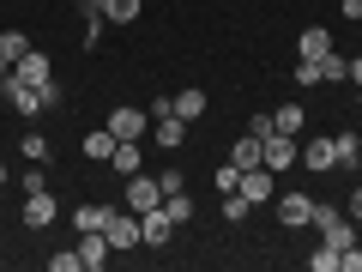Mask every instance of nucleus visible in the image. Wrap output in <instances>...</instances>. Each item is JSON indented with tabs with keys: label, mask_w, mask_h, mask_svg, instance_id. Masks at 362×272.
I'll use <instances>...</instances> for the list:
<instances>
[{
	"label": "nucleus",
	"mask_w": 362,
	"mask_h": 272,
	"mask_svg": "<svg viewBox=\"0 0 362 272\" xmlns=\"http://www.w3.org/2000/svg\"><path fill=\"white\" fill-rule=\"evenodd\" d=\"M314 230H320L326 248H350V242H356V218L338 212V206H320V200H314Z\"/></svg>",
	"instance_id": "1"
},
{
	"label": "nucleus",
	"mask_w": 362,
	"mask_h": 272,
	"mask_svg": "<svg viewBox=\"0 0 362 272\" xmlns=\"http://www.w3.org/2000/svg\"><path fill=\"white\" fill-rule=\"evenodd\" d=\"M259 164H266L272 176H284V169L302 164V145L290 140V133H266V140H259Z\"/></svg>",
	"instance_id": "2"
},
{
	"label": "nucleus",
	"mask_w": 362,
	"mask_h": 272,
	"mask_svg": "<svg viewBox=\"0 0 362 272\" xmlns=\"http://www.w3.org/2000/svg\"><path fill=\"white\" fill-rule=\"evenodd\" d=\"M103 236H109V248H115V254H127V248H139V242H145V236H139V212L115 206V212H109V224H103Z\"/></svg>",
	"instance_id": "3"
},
{
	"label": "nucleus",
	"mask_w": 362,
	"mask_h": 272,
	"mask_svg": "<svg viewBox=\"0 0 362 272\" xmlns=\"http://www.w3.org/2000/svg\"><path fill=\"white\" fill-rule=\"evenodd\" d=\"M0 97H6V109H13V115H37V109H42V91H37V85H25L18 73L0 79Z\"/></svg>",
	"instance_id": "4"
},
{
	"label": "nucleus",
	"mask_w": 362,
	"mask_h": 272,
	"mask_svg": "<svg viewBox=\"0 0 362 272\" xmlns=\"http://www.w3.org/2000/svg\"><path fill=\"white\" fill-rule=\"evenodd\" d=\"M151 206H163V181L145 176V169H133L127 176V212H151Z\"/></svg>",
	"instance_id": "5"
},
{
	"label": "nucleus",
	"mask_w": 362,
	"mask_h": 272,
	"mask_svg": "<svg viewBox=\"0 0 362 272\" xmlns=\"http://www.w3.org/2000/svg\"><path fill=\"white\" fill-rule=\"evenodd\" d=\"M115 140H145L151 133V109H109V121H103Z\"/></svg>",
	"instance_id": "6"
},
{
	"label": "nucleus",
	"mask_w": 362,
	"mask_h": 272,
	"mask_svg": "<svg viewBox=\"0 0 362 272\" xmlns=\"http://www.w3.org/2000/svg\"><path fill=\"white\" fill-rule=\"evenodd\" d=\"M54 212H61V200L49 194V188H37V194H25V230H49Z\"/></svg>",
	"instance_id": "7"
},
{
	"label": "nucleus",
	"mask_w": 362,
	"mask_h": 272,
	"mask_svg": "<svg viewBox=\"0 0 362 272\" xmlns=\"http://www.w3.org/2000/svg\"><path fill=\"white\" fill-rule=\"evenodd\" d=\"M278 224L308 230V224H314V194H278Z\"/></svg>",
	"instance_id": "8"
},
{
	"label": "nucleus",
	"mask_w": 362,
	"mask_h": 272,
	"mask_svg": "<svg viewBox=\"0 0 362 272\" xmlns=\"http://www.w3.org/2000/svg\"><path fill=\"white\" fill-rule=\"evenodd\" d=\"M235 194L247 200V206H266L272 194H278V188H272V169L259 164V169H242V181H235Z\"/></svg>",
	"instance_id": "9"
},
{
	"label": "nucleus",
	"mask_w": 362,
	"mask_h": 272,
	"mask_svg": "<svg viewBox=\"0 0 362 272\" xmlns=\"http://www.w3.org/2000/svg\"><path fill=\"white\" fill-rule=\"evenodd\" d=\"M139 236H145V248H163L169 236H175V218H169L163 206H151V212H139Z\"/></svg>",
	"instance_id": "10"
},
{
	"label": "nucleus",
	"mask_w": 362,
	"mask_h": 272,
	"mask_svg": "<svg viewBox=\"0 0 362 272\" xmlns=\"http://www.w3.org/2000/svg\"><path fill=\"white\" fill-rule=\"evenodd\" d=\"M302 169H314V176L338 169V145L326 140V133H320V140H308V145H302Z\"/></svg>",
	"instance_id": "11"
},
{
	"label": "nucleus",
	"mask_w": 362,
	"mask_h": 272,
	"mask_svg": "<svg viewBox=\"0 0 362 272\" xmlns=\"http://www.w3.org/2000/svg\"><path fill=\"white\" fill-rule=\"evenodd\" d=\"M30 49H37V42H30V37H25V30H0V79L13 73V67H18V61H25V55H30Z\"/></svg>",
	"instance_id": "12"
},
{
	"label": "nucleus",
	"mask_w": 362,
	"mask_h": 272,
	"mask_svg": "<svg viewBox=\"0 0 362 272\" xmlns=\"http://www.w3.org/2000/svg\"><path fill=\"white\" fill-rule=\"evenodd\" d=\"M109 254H115V248H109V236H103V230H85V236H78V260H85L90 272H103V266H109Z\"/></svg>",
	"instance_id": "13"
},
{
	"label": "nucleus",
	"mask_w": 362,
	"mask_h": 272,
	"mask_svg": "<svg viewBox=\"0 0 362 272\" xmlns=\"http://www.w3.org/2000/svg\"><path fill=\"white\" fill-rule=\"evenodd\" d=\"M296 55H302V61H326V55H332V30H326V25H308V30L296 37Z\"/></svg>",
	"instance_id": "14"
},
{
	"label": "nucleus",
	"mask_w": 362,
	"mask_h": 272,
	"mask_svg": "<svg viewBox=\"0 0 362 272\" xmlns=\"http://www.w3.org/2000/svg\"><path fill=\"white\" fill-rule=\"evenodd\" d=\"M13 73H18V79H25V85H37V91H42V85H49V79H54V73H49V55H42V49H30V55H25V61H18V67H13Z\"/></svg>",
	"instance_id": "15"
},
{
	"label": "nucleus",
	"mask_w": 362,
	"mask_h": 272,
	"mask_svg": "<svg viewBox=\"0 0 362 272\" xmlns=\"http://www.w3.org/2000/svg\"><path fill=\"white\" fill-rule=\"evenodd\" d=\"M151 133H157V145H163V152H181V140H187V121H181V115H157Z\"/></svg>",
	"instance_id": "16"
},
{
	"label": "nucleus",
	"mask_w": 362,
	"mask_h": 272,
	"mask_svg": "<svg viewBox=\"0 0 362 272\" xmlns=\"http://www.w3.org/2000/svg\"><path fill=\"white\" fill-rule=\"evenodd\" d=\"M302 121H308V109H302V103H278V109H272V128L290 133V140L302 133Z\"/></svg>",
	"instance_id": "17"
},
{
	"label": "nucleus",
	"mask_w": 362,
	"mask_h": 272,
	"mask_svg": "<svg viewBox=\"0 0 362 272\" xmlns=\"http://www.w3.org/2000/svg\"><path fill=\"white\" fill-rule=\"evenodd\" d=\"M175 115L187 121V128H194V121L206 115V91H199V85H187V91H181V97H175Z\"/></svg>",
	"instance_id": "18"
},
{
	"label": "nucleus",
	"mask_w": 362,
	"mask_h": 272,
	"mask_svg": "<svg viewBox=\"0 0 362 272\" xmlns=\"http://www.w3.org/2000/svg\"><path fill=\"white\" fill-rule=\"evenodd\" d=\"M332 145H338V169L362 164V133H332Z\"/></svg>",
	"instance_id": "19"
},
{
	"label": "nucleus",
	"mask_w": 362,
	"mask_h": 272,
	"mask_svg": "<svg viewBox=\"0 0 362 272\" xmlns=\"http://www.w3.org/2000/svg\"><path fill=\"white\" fill-rule=\"evenodd\" d=\"M145 157H139V140H115V157H109V169H121V176H133Z\"/></svg>",
	"instance_id": "20"
},
{
	"label": "nucleus",
	"mask_w": 362,
	"mask_h": 272,
	"mask_svg": "<svg viewBox=\"0 0 362 272\" xmlns=\"http://www.w3.org/2000/svg\"><path fill=\"white\" fill-rule=\"evenodd\" d=\"M109 212H115V206H73V230L78 236H85V230H103Z\"/></svg>",
	"instance_id": "21"
},
{
	"label": "nucleus",
	"mask_w": 362,
	"mask_h": 272,
	"mask_svg": "<svg viewBox=\"0 0 362 272\" xmlns=\"http://www.w3.org/2000/svg\"><path fill=\"white\" fill-rule=\"evenodd\" d=\"M230 164L235 169H259V140H254V133H242V140L230 145Z\"/></svg>",
	"instance_id": "22"
},
{
	"label": "nucleus",
	"mask_w": 362,
	"mask_h": 272,
	"mask_svg": "<svg viewBox=\"0 0 362 272\" xmlns=\"http://www.w3.org/2000/svg\"><path fill=\"white\" fill-rule=\"evenodd\" d=\"M85 157H97V164H109V157H115V133H109V128L85 133Z\"/></svg>",
	"instance_id": "23"
},
{
	"label": "nucleus",
	"mask_w": 362,
	"mask_h": 272,
	"mask_svg": "<svg viewBox=\"0 0 362 272\" xmlns=\"http://www.w3.org/2000/svg\"><path fill=\"white\" fill-rule=\"evenodd\" d=\"M139 13H145L139 0H103V18H109V25H133Z\"/></svg>",
	"instance_id": "24"
},
{
	"label": "nucleus",
	"mask_w": 362,
	"mask_h": 272,
	"mask_svg": "<svg viewBox=\"0 0 362 272\" xmlns=\"http://www.w3.org/2000/svg\"><path fill=\"white\" fill-rule=\"evenodd\" d=\"M103 30H109L103 6H85V49H97V42H103Z\"/></svg>",
	"instance_id": "25"
},
{
	"label": "nucleus",
	"mask_w": 362,
	"mask_h": 272,
	"mask_svg": "<svg viewBox=\"0 0 362 272\" xmlns=\"http://www.w3.org/2000/svg\"><path fill=\"white\" fill-rule=\"evenodd\" d=\"M163 212H169L175 224H187V218H194V200H187V188H181V194H163Z\"/></svg>",
	"instance_id": "26"
},
{
	"label": "nucleus",
	"mask_w": 362,
	"mask_h": 272,
	"mask_svg": "<svg viewBox=\"0 0 362 272\" xmlns=\"http://www.w3.org/2000/svg\"><path fill=\"white\" fill-rule=\"evenodd\" d=\"M18 152H25L30 164H49V140H42V133H25V140H18Z\"/></svg>",
	"instance_id": "27"
},
{
	"label": "nucleus",
	"mask_w": 362,
	"mask_h": 272,
	"mask_svg": "<svg viewBox=\"0 0 362 272\" xmlns=\"http://www.w3.org/2000/svg\"><path fill=\"white\" fill-rule=\"evenodd\" d=\"M308 272H338V248H314V254H308Z\"/></svg>",
	"instance_id": "28"
},
{
	"label": "nucleus",
	"mask_w": 362,
	"mask_h": 272,
	"mask_svg": "<svg viewBox=\"0 0 362 272\" xmlns=\"http://www.w3.org/2000/svg\"><path fill=\"white\" fill-rule=\"evenodd\" d=\"M247 212H254V206H247V200H242V194H223V218H230V224H242V218H247Z\"/></svg>",
	"instance_id": "29"
},
{
	"label": "nucleus",
	"mask_w": 362,
	"mask_h": 272,
	"mask_svg": "<svg viewBox=\"0 0 362 272\" xmlns=\"http://www.w3.org/2000/svg\"><path fill=\"white\" fill-rule=\"evenodd\" d=\"M211 181H218V194H235V181H242V169H235V164H223V169H218Z\"/></svg>",
	"instance_id": "30"
},
{
	"label": "nucleus",
	"mask_w": 362,
	"mask_h": 272,
	"mask_svg": "<svg viewBox=\"0 0 362 272\" xmlns=\"http://www.w3.org/2000/svg\"><path fill=\"white\" fill-rule=\"evenodd\" d=\"M296 85H326V79H320V61H296Z\"/></svg>",
	"instance_id": "31"
},
{
	"label": "nucleus",
	"mask_w": 362,
	"mask_h": 272,
	"mask_svg": "<svg viewBox=\"0 0 362 272\" xmlns=\"http://www.w3.org/2000/svg\"><path fill=\"white\" fill-rule=\"evenodd\" d=\"M49 266H54V272H78L85 260H78V248H73V254H49Z\"/></svg>",
	"instance_id": "32"
},
{
	"label": "nucleus",
	"mask_w": 362,
	"mask_h": 272,
	"mask_svg": "<svg viewBox=\"0 0 362 272\" xmlns=\"http://www.w3.org/2000/svg\"><path fill=\"white\" fill-rule=\"evenodd\" d=\"M320 79H326V85H332V79H344V61H338V55H326V61H320Z\"/></svg>",
	"instance_id": "33"
},
{
	"label": "nucleus",
	"mask_w": 362,
	"mask_h": 272,
	"mask_svg": "<svg viewBox=\"0 0 362 272\" xmlns=\"http://www.w3.org/2000/svg\"><path fill=\"white\" fill-rule=\"evenodd\" d=\"M344 79H350V85L362 91V55H356V61H344Z\"/></svg>",
	"instance_id": "34"
},
{
	"label": "nucleus",
	"mask_w": 362,
	"mask_h": 272,
	"mask_svg": "<svg viewBox=\"0 0 362 272\" xmlns=\"http://www.w3.org/2000/svg\"><path fill=\"white\" fill-rule=\"evenodd\" d=\"M350 218L362 224V188H356V194H350Z\"/></svg>",
	"instance_id": "35"
},
{
	"label": "nucleus",
	"mask_w": 362,
	"mask_h": 272,
	"mask_svg": "<svg viewBox=\"0 0 362 272\" xmlns=\"http://www.w3.org/2000/svg\"><path fill=\"white\" fill-rule=\"evenodd\" d=\"M6 181H13V169H6V164H0V188H6Z\"/></svg>",
	"instance_id": "36"
},
{
	"label": "nucleus",
	"mask_w": 362,
	"mask_h": 272,
	"mask_svg": "<svg viewBox=\"0 0 362 272\" xmlns=\"http://www.w3.org/2000/svg\"><path fill=\"white\" fill-rule=\"evenodd\" d=\"M85 6H103V0H85Z\"/></svg>",
	"instance_id": "37"
}]
</instances>
